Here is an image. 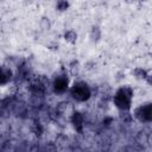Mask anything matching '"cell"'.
Here are the masks:
<instances>
[{
	"label": "cell",
	"instance_id": "obj_1",
	"mask_svg": "<svg viewBox=\"0 0 152 152\" xmlns=\"http://www.w3.org/2000/svg\"><path fill=\"white\" fill-rule=\"evenodd\" d=\"M133 97H134V91L129 86H121L120 88H118L114 94H113V103L114 106L121 110V112H126L131 108L132 102H133Z\"/></svg>",
	"mask_w": 152,
	"mask_h": 152
},
{
	"label": "cell",
	"instance_id": "obj_2",
	"mask_svg": "<svg viewBox=\"0 0 152 152\" xmlns=\"http://www.w3.org/2000/svg\"><path fill=\"white\" fill-rule=\"evenodd\" d=\"M69 93H70V97L76 101V102H87L91 95H93V90L90 88V86H88L84 81H77L75 82L70 88H69Z\"/></svg>",
	"mask_w": 152,
	"mask_h": 152
},
{
	"label": "cell",
	"instance_id": "obj_3",
	"mask_svg": "<svg viewBox=\"0 0 152 152\" xmlns=\"http://www.w3.org/2000/svg\"><path fill=\"white\" fill-rule=\"evenodd\" d=\"M134 116L138 121L147 124L151 120V104L150 102H144L140 103V106H138L134 109Z\"/></svg>",
	"mask_w": 152,
	"mask_h": 152
},
{
	"label": "cell",
	"instance_id": "obj_4",
	"mask_svg": "<svg viewBox=\"0 0 152 152\" xmlns=\"http://www.w3.org/2000/svg\"><path fill=\"white\" fill-rule=\"evenodd\" d=\"M64 39L68 43H70V44L76 43V40H77V32L75 30H68V31H65L64 32Z\"/></svg>",
	"mask_w": 152,
	"mask_h": 152
},
{
	"label": "cell",
	"instance_id": "obj_5",
	"mask_svg": "<svg viewBox=\"0 0 152 152\" xmlns=\"http://www.w3.org/2000/svg\"><path fill=\"white\" fill-rule=\"evenodd\" d=\"M68 7H69V2H65V1H61V2H57V4H56V8H57V11H59V12L66 11Z\"/></svg>",
	"mask_w": 152,
	"mask_h": 152
}]
</instances>
